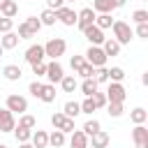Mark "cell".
Returning a JSON list of instances; mask_svg holds the SVG:
<instances>
[{
	"instance_id": "6",
	"label": "cell",
	"mask_w": 148,
	"mask_h": 148,
	"mask_svg": "<svg viewBox=\"0 0 148 148\" xmlns=\"http://www.w3.org/2000/svg\"><path fill=\"white\" fill-rule=\"evenodd\" d=\"M23 58H25L28 65L44 62V58H46V53H44V44H32V46H28L25 53H23Z\"/></svg>"
},
{
	"instance_id": "54",
	"label": "cell",
	"mask_w": 148,
	"mask_h": 148,
	"mask_svg": "<svg viewBox=\"0 0 148 148\" xmlns=\"http://www.w3.org/2000/svg\"><path fill=\"white\" fill-rule=\"evenodd\" d=\"M65 2H76V0H65Z\"/></svg>"
},
{
	"instance_id": "37",
	"label": "cell",
	"mask_w": 148,
	"mask_h": 148,
	"mask_svg": "<svg viewBox=\"0 0 148 148\" xmlns=\"http://www.w3.org/2000/svg\"><path fill=\"white\" fill-rule=\"evenodd\" d=\"M123 79H125V69L123 67H111L109 69V81H120L123 83Z\"/></svg>"
},
{
	"instance_id": "46",
	"label": "cell",
	"mask_w": 148,
	"mask_h": 148,
	"mask_svg": "<svg viewBox=\"0 0 148 148\" xmlns=\"http://www.w3.org/2000/svg\"><path fill=\"white\" fill-rule=\"evenodd\" d=\"M30 67H32V74L46 76V62H35V65H30Z\"/></svg>"
},
{
	"instance_id": "52",
	"label": "cell",
	"mask_w": 148,
	"mask_h": 148,
	"mask_svg": "<svg viewBox=\"0 0 148 148\" xmlns=\"http://www.w3.org/2000/svg\"><path fill=\"white\" fill-rule=\"evenodd\" d=\"M2 51H5V49H2V44H0V58H2Z\"/></svg>"
},
{
	"instance_id": "21",
	"label": "cell",
	"mask_w": 148,
	"mask_h": 148,
	"mask_svg": "<svg viewBox=\"0 0 148 148\" xmlns=\"http://www.w3.org/2000/svg\"><path fill=\"white\" fill-rule=\"evenodd\" d=\"M2 76H5L7 81H18V79L23 76V69H21L18 65H5V69H2Z\"/></svg>"
},
{
	"instance_id": "58",
	"label": "cell",
	"mask_w": 148,
	"mask_h": 148,
	"mask_svg": "<svg viewBox=\"0 0 148 148\" xmlns=\"http://www.w3.org/2000/svg\"><path fill=\"white\" fill-rule=\"evenodd\" d=\"M146 2H148V0H146Z\"/></svg>"
},
{
	"instance_id": "47",
	"label": "cell",
	"mask_w": 148,
	"mask_h": 148,
	"mask_svg": "<svg viewBox=\"0 0 148 148\" xmlns=\"http://www.w3.org/2000/svg\"><path fill=\"white\" fill-rule=\"evenodd\" d=\"M46 7L49 9H60V7H65V0H46Z\"/></svg>"
},
{
	"instance_id": "16",
	"label": "cell",
	"mask_w": 148,
	"mask_h": 148,
	"mask_svg": "<svg viewBox=\"0 0 148 148\" xmlns=\"http://www.w3.org/2000/svg\"><path fill=\"white\" fill-rule=\"evenodd\" d=\"M18 42H21V37H18V32H14V30H9V32H5V35L0 37V44H2V49H5V51L16 49V46H18Z\"/></svg>"
},
{
	"instance_id": "40",
	"label": "cell",
	"mask_w": 148,
	"mask_h": 148,
	"mask_svg": "<svg viewBox=\"0 0 148 148\" xmlns=\"http://www.w3.org/2000/svg\"><path fill=\"white\" fill-rule=\"evenodd\" d=\"M42 88H44V83H42V81H30V86H28V92H30L32 97H37V99H39V95H42Z\"/></svg>"
},
{
	"instance_id": "51",
	"label": "cell",
	"mask_w": 148,
	"mask_h": 148,
	"mask_svg": "<svg viewBox=\"0 0 148 148\" xmlns=\"http://www.w3.org/2000/svg\"><path fill=\"white\" fill-rule=\"evenodd\" d=\"M7 2H9V0H0V9H2V7L7 5Z\"/></svg>"
},
{
	"instance_id": "34",
	"label": "cell",
	"mask_w": 148,
	"mask_h": 148,
	"mask_svg": "<svg viewBox=\"0 0 148 148\" xmlns=\"http://www.w3.org/2000/svg\"><path fill=\"white\" fill-rule=\"evenodd\" d=\"M25 25L32 30V35H37V32L44 28V25H42V21H39V16H28V18H25Z\"/></svg>"
},
{
	"instance_id": "59",
	"label": "cell",
	"mask_w": 148,
	"mask_h": 148,
	"mask_svg": "<svg viewBox=\"0 0 148 148\" xmlns=\"http://www.w3.org/2000/svg\"><path fill=\"white\" fill-rule=\"evenodd\" d=\"M88 148H90V146H88Z\"/></svg>"
},
{
	"instance_id": "19",
	"label": "cell",
	"mask_w": 148,
	"mask_h": 148,
	"mask_svg": "<svg viewBox=\"0 0 148 148\" xmlns=\"http://www.w3.org/2000/svg\"><path fill=\"white\" fill-rule=\"evenodd\" d=\"M67 143V134L62 132V130H53L51 134H49V146H53V148H62Z\"/></svg>"
},
{
	"instance_id": "15",
	"label": "cell",
	"mask_w": 148,
	"mask_h": 148,
	"mask_svg": "<svg viewBox=\"0 0 148 148\" xmlns=\"http://www.w3.org/2000/svg\"><path fill=\"white\" fill-rule=\"evenodd\" d=\"M88 134L83 130H74L69 134V148H88Z\"/></svg>"
},
{
	"instance_id": "13",
	"label": "cell",
	"mask_w": 148,
	"mask_h": 148,
	"mask_svg": "<svg viewBox=\"0 0 148 148\" xmlns=\"http://www.w3.org/2000/svg\"><path fill=\"white\" fill-rule=\"evenodd\" d=\"M16 127V118L7 106H0V132H14Z\"/></svg>"
},
{
	"instance_id": "1",
	"label": "cell",
	"mask_w": 148,
	"mask_h": 148,
	"mask_svg": "<svg viewBox=\"0 0 148 148\" xmlns=\"http://www.w3.org/2000/svg\"><path fill=\"white\" fill-rule=\"evenodd\" d=\"M65 51H67V42H65L62 37H53V39H49V42L44 44V53H46V58H51V60H58L60 56H65Z\"/></svg>"
},
{
	"instance_id": "3",
	"label": "cell",
	"mask_w": 148,
	"mask_h": 148,
	"mask_svg": "<svg viewBox=\"0 0 148 148\" xmlns=\"http://www.w3.org/2000/svg\"><path fill=\"white\" fill-rule=\"evenodd\" d=\"M83 56H86V62H90V65H95V67H104V65H106V58H109L102 46H88V51H86Z\"/></svg>"
},
{
	"instance_id": "14",
	"label": "cell",
	"mask_w": 148,
	"mask_h": 148,
	"mask_svg": "<svg viewBox=\"0 0 148 148\" xmlns=\"http://www.w3.org/2000/svg\"><path fill=\"white\" fill-rule=\"evenodd\" d=\"M88 143H90V148H109L111 136H109L104 130H99V132H95L92 136H88Z\"/></svg>"
},
{
	"instance_id": "43",
	"label": "cell",
	"mask_w": 148,
	"mask_h": 148,
	"mask_svg": "<svg viewBox=\"0 0 148 148\" xmlns=\"http://www.w3.org/2000/svg\"><path fill=\"white\" fill-rule=\"evenodd\" d=\"M14 28V18H7V16H0V32H9Z\"/></svg>"
},
{
	"instance_id": "8",
	"label": "cell",
	"mask_w": 148,
	"mask_h": 148,
	"mask_svg": "<svg viewBox=\"0 0 148 148\" xmlns=\"http://www.w3.org/2000/svg\"><path fill=\"white\" fill-rule=\"evenodd\" d=\"M56 16H58V21L62 23V25H67V28H72V25H76V18H79V12H74L72 7H60V9H56Z\"/></svg>"
},
{
	"instance_id": "25",
	"label": "cell",
	"mask_w": 148,
	"mask_h": 148,
	"mask_svg": "<svg viewBox=\"0 0 148 148\" xmlns=\"http://www.w3.org/2000/svg\"><path fill=\"white\" fill-rule=\"evenodd\" d=\"M146 118H148V111H146L143 106H136V109H132V111H130V120H132L134 125H143V123H146Z\"/></svg>"
},
{
	"instance_id": "44",
	"label": "cell",
	"mask_w": 148,
	"mask_h": 148,
	"mask_svg": "<svg viewBox=\"0 0 148 148\" xmlns=\"http://www.w3.org/2000/svg\"><path fill=\"white\" fill-rule=\"evenodd\" d=\"M18 37H21V39H32V37H35V35H32V30L25 25V21L18 25Z\"/></svg>"
},
{
	"instance_id": "11",
	"label": "cell",
	"mask_w": 148,
	"mask_h": 148,
	"mask_svg": "<svg viewBox=\"0 0 148 148\" xmlns=\"http://www.w3.org/2000/svg\"><path fill=\"white\" fill-rule=\"evenodd\" d=\"M62 76H65V69H62V65L58 60L46 62V79H49V83H60Z\"/></svg>"
},
{
	"instance_id": "50",
	"label": "cell",
	"mask_w": 148,
	"mask_h": 148,
	"mask_svg": "<svg viewBox=\"0 0 148 148\" xmlns=\"http://www.w3.org/2000/svg\"><path fill=\"white\" fill-rule=\"evenodd\" d=\"M18 148H35L30 141H23V143H18Z\"/></svg>"
},
{
	"instance_id": "18",
	"label": "cell",
	"mask_w": 148,
	"mask_h": 148,
	"mask_svg": "<svg viewBox=\"0 0 148 148\" xmlns=\"http://www.w3.org/2000/svg\"><path fill=\"white\" fill-rule=\"evenodd\" d=\"M120 46H123V44H120L118 39H113V37H106V39H104V44H102L104 53H106V56H111V58L120 53Z\"/></svg>"
},
{
	"instance_id": "10",
	"label": "cell",
	"mask_w": 148,
	"mask_h": 148,
	"mask_svg": "<svg viewBox=\"0 0 148 148\" xmlns=\"http://www.w3.org/2000/svg\"><path fill=\"white\" fill-rule=\"evenodd\" d=\"M95 16H97V12H95L92 7H83V9L79 12V18H76V28L83 32L88 25H92V23H95Z\"/></svg>"
},
{
	"instance_id": "42",
	"label": "cell",
	"mask_w": 148,
	"mask_h": 148,
	"mask_svg": "<svg viewBox=\"0 0 148 148\" xmlns=\"http://www.w3.org/2000/svg\"><path fill=\"white\" fill-rule=\"evenodd\" d=\"M132 18H134V23H146V21H148V9H136V12H132Z\"/></svg>"
},
{
	"instance_id": "7",
	"label": "cell",
	"mask_w": 148,
	"mask_h": 148,
	"mask_svg": "<svg viewBox=\"0 0 148 148\" xmlns=\"http://www.w3.org/2000/svg\"><path fill=\"white\" fill-rule=\"evenodd\" d=\"M106 97L109 102H125L127 97V90L120 81H109V88H106Z\"/></svg>"
},
{
	"instance_id": "22",
	"label": "cell",
	"mask_w": 148,
	"mask_h": 148,
	"mask_svg": "<svg viewBox=\"0 0 148 148\" xmlns=\"http://www.w3.org/2000/svg\"><path fill=\"white\" fill-rule=\"evenodd\" d=\"M39 99H42L44 104H51V102H56V83H44Z\"/></svg>"
},
{
	"instance_id": "27",
	"label": "cell",
	"mask_w": 148,
	"mask_h": 148,
	"mask_svg": "<svg viewBox=\"0 0 148 148\" xmlns=\"http://www.w3.org/2000/svg\"><path fill=\"white\" fill-rule=\"evenodd\" d=\"M39 21H42V25H56V21H58V16H56V9H44L42 14H39Z\"/></svg>"
},
{
	"instance_id": "56",
	"label": "cell",
	"mask_w": 148,
	"mask_h": 148,
	"mask_svg": "<svg viewBox=\"0 0 148 148\" xmlns=\"http://www.w3.org/2000/svg\"><path fill=\"white\" fill-rule=\"evenodd\" d=\"M143 2H146V0H143Z\"/></svg>"
},
{
	"instance_id": "36",
	"label": "cell",
	"mask_w": 148,
	"mask_h": 148,
	"mask_svg": "<svg viewBox=\"0 0 148 148\" xmlns=\"http://www.w3.org/2000/svg\"><path fill=\"white\" fill-rule=\"evenodd\" d=\"M92 111H97V106H95L92 97H86V99L81 102V113H86V116H92Z\"/></svg>"
},
{
	"instance_id": "12",
	"label": "cell",
	"mask_w": 148,
	"mask_h": 148,
	"mask_svg": "<svg viewBox=\"0 0 148 148\" xmlns=\"http://www.w3.org/2000/svg\"><path fill=\"white\" fill-rule=\"evenodd\" d=\"M132 141H134V148H148V127L146 125H134Z\"/></svg>"
},
{
	"instance_id": "23",
	"label": "cell",
	"mask_w": 148,
	"mask_h": 148,
	"mask_svg": "<svg viewBox=\"0 0 148 148\" xmlns=\"http://www.w3.org/2000/svg\"><path fill=\"white\" fill-rule=\"evenodd\" d=\"M97 88H99V83L95 81V76H92V79H83V83H81V92H83L86 97H92V95L97 92Z\"/></svg>"
},
{
	"instance_id": "38",
	"label": "cell",
	"mask_w": 148,
	"mask_h": 148,
	"mask_svg": "<svg viewBox=\"0 0 148 148\" xmlns=\"http://www.w3.org/2000/svg\"><path fill=\"white\" fill-rule=\"evenodd\" d=\"M92 102H95L97 109H104V106L109 104V97H106V92H99V90H97V92L92 95Z\"/></svg>"
},
{
	"instance_id": "2",
	"label": "cell",
	"mask_w": 148,
	"mask_h": 148,
	"mask_svg": "<svg viewBox=\"0 0 148 148\" xmlns=\"http://www.w3.org/2000/svg\"><path fill=\"white\" fill-rule=\"evenodd\" d=\"M111 30H113V39H118L120 44H130V42L134 39V30H132L130 23H125V21H113Z\"/></svg>"
},
{
	"instance_id": "29",
	"label": "cell",
	"mask_w": 148,
	"mask_h": 148,
	"mask_svg": "<svg viewBox=\"0 0 148 148\" xmlns=\"http://www.w3.org/2000/svg\"><path fill=\"white\" fill-rule=\"evenodd\" d=\"M123 111H125L123 102H109V104H106V113H109L111 118H120Z\"/></svg>"
},
{
	"instance_id": "24",
	"label": "cell",
	"mask_w": 148,
	"mask_h": 148,
	"mask_svg": "<svg viewBox=\"0 0 148 148\" xmlns=\"http://www.w3.org/2000/svg\"><path fill=\"white\" fill-rule=\"evenodd\" d=\"M62 113H65L67 118H76V116L81 113V102H74V99L65 102V106H62Z\"/></svg>"
},
{
	"instance_id": "5",
	"label": "cell",
	"mask_w": 148,
	"mask_h": 148,
	"mask_svg": "<svg viewBox=\"0 0 148 148\" xmlns=\"http://www.w3.org/2000/svg\"><path fill=\"white\" fill-rule=\"evenodd\" d=\"M5 106H7L12 113H18V116H21V113L28 111V99H25L23 95H16V92H14V95H7Z\"/></svg>"
},
{
	"instance_id": "32",
	"label": "cell",
	"mask_w": 148,
	"mask_h": 148,
	"mask_svg": "<svg viewBox=\"0 0 148 148\" xmlns=\"http://www.w3.org/2000/svg\"><path fill=\"white\" fill-rule=\"evenodd\" d=\"M14 136H16V141H18V143H23V141H30V136H32V130H25V127L16 125V127H14Z\"/></svg>"
},
{
	"instance_id": "20",
	"label": "cell",
	"mask_w": 148,
	"mask_h": 148,
	"mask_svg": "<svg viewBox=\"0 0 148 148\" xmlns=\"http://www.w3.org/2000/svg\"><path fill=\"white\" fill-rule=\"evenodd\" d=\"M92 9L97 14H111L116 9V2L113 0H92Z\"/></svg>"
},
{
	"instance_id": "53",
	"label": "cell",
	"mask_w": 148,
	"mask_h": 148,
	"mask_svg": "<svg viewBox=\"0 0 148 148\" xmlns=\"http://www.w3.org/2000/svg\"><path fill=\"white\" fill-rule=\"evenodd\" d=\"M0 148H9V146H7V143H0Z\"/></svg>"
},
{
	"instance_id": "17",
	"label": "cell",
	"mask_w": 148,
	"mask_h": 148,
	"mask_svg": "<svg viewBox=\"0 0 148 148\" xmlns=\"http://www.w3.org/2000/svg\"><path fill=\"white\" fill-rule=\"evenodd\" d=\"M30 143H32L35 148H49V134H46L44 130H32Z\"/></svg>"
},
{
	"instance_id": "57",
	"label": "cell",
	"mask_w": 148,
	"mask_h": 148,
	"mask_svg": "<svg viewBox=\"0 0 148 148\" xmlns=\"http://www.w3.org/2000/svg\"><path fill=\"white\" fill-rule=\"evenodd\" d=\"M146 23H148V21H146Z\"/></svg>"
},
{
	"instance_id": "30",
	"label": "cell",
	"mask_w": 148,
	"mask_h": 148,
	"mask_svg": "<svg viewBox=\"0 0 148 148\" xmlns=\"http://www.w3.org/2000/svg\"><path fill=\"white\" fill-rule=\"evenodd\" d=\"M18 125L25 127V130H35V127H37V118L30 116V113H21V116H18Z\"/></svg>"
},
{
	"instance_id": "41",
	"label": "cell",
	"mask_w": 148,
	"mask_h": 148,
	"mask_svg": "<svg viewBox=\"0 0 148 148\" xmlns=\"http://www.w3.org/2000/svg\"><path fill=\"white\" fill-rule=\"evenodd\" d=\"M83 62H86V56H72V58H69V67H72L74 72H79V69L83 67Z\"/></svg>"
},
{
	"instance_id": "9",
	"label": "cell",
	"mask_w": 148,
	"mask_h": 148,
	"mask_svg": "<svg viewBox=\"0 0 148 148\" xmlns=\"http://www.w3.org/2000/svg\"><path fill=\"white\" fill-rule=\"evenodd\" d=\"M83 37L90 42V46H102V44H104V39H106V37H104V30H102V28H97L95 23H92V25H88V28L83 30Z\"/></svg>"
},
{
	"instance_id": "31",
	"label": "cell",
	"mask_w": 148,
	"mask_h": 148,
	"mask_svg": "<svg viewBox=\"0 0 148 148\" xmlns=\"http://www.w3.org/2000/svg\"><path fill=\"white\" fill-rule=\"evenodd\" d=\"M95 25H97V28H102V30L111 28V25H113V18H111V14H97V16H95Z\"/></svg>"
},
{
	"instance_id": "28",
	"label": "cell",
	"mask_w": 148,
	"mask_h": 148,
	"mask_svg": "<svg viewBox=\"0 0 148 148\" xmlns=\"http://www.w3.org/2000/svg\"><path fill=\"white\" fill-rule=\"evenodd\" d=\"M81 130H83L88 136H92L95 132H99V130H102V125H99V120H97V118H88V120L83 123V127H81Z\"/></svg>"
},
{
	"instance_id": "49",
	"label": "cell",
	"mask_w": 148,
	"mask_h": 148,
	"mask_svg": "<svg viewBox=\"0 0 148 148\" xmlns=\"http://www.w3.org/2000/svg\"><path fill=\"white\" fill-rule=\"evenodd\" d=\"M113 2H116V9H118V7H125V5H127V0H113Z\"/></svg>"
},
{
	"instance_id": "4",
	"label": "cell",
	"mask_w": 148,
	"mask_h": 148,
	"mask_svg": "<svg viewBox=\"0 0 148 148\" xmlns=\"http://www.w3.org/2000/svg\"><path fill=\"white\" fill-rule=\"evenodd\" d=\"M51 125L56 127V130H62L65 134H72L76 127H74V118H67L62 111H58V113H53L51 116Z\"/></svg>"
},
{
	"instance_id": "55",
	"label": "cell",
	"mask_w": 148,
	"mask_h": 148,
	"mask_svg": "<svg viewBox=\"0 0 148 148\" xmlns=\"http://www.w3.org/2000/svg\"><path fill=\"white\" fill-rule=\"evenodd\" d=\"M143 125H146V127H148V118H146V123H143Z\"/></svg>"
},
{
	"instance_id": "48",
	"label": "cell",
	"mask_w": 148,
	"mask_h": 148,
	"mask_svg": "<svg viewBox=\"0 0 148 148\" xmlns=\"http://www.w3.org/2000/svg\"><path fill=\"white\" fill-rule=\"evenodd\" d=\"M141 83H143V86H146V88H148V69H146V72H143V74H141Z\"/></svg>"
},
{
	"instance_id": "45",
	"label": "cell",
	"mask_w": 148,
	"mask_h": 148,
	"mask_svg": "<svg viewBox=\"0 0 148 148\" xmlns=\"http://www.w3.org/2000/svg\"><path fill=\"white\" fill-rule=\"evenodd\" d=\"M134 35H136V37H141V39H148V23H136Z\"/></svg>"
},
{
	"instance_id": "39",
	"label": "cell",
	"mask_w": 148,
	"mask_h": 148,
	"mask_svg": "<svg viewBox=\"0 0 148 148\" xmlns=\"http://www.w3.org/2000/svg\"><path fill=\"white\" fill-rule=\"evenodd\" d=\"M76 74H81L83 79H92V76H95V65H90V62H83V67H81Z\"/></svg>"
},
{
	"instance_id": "26",
	"label": "cell",
	"mask_w": 148,
	"mask_h": 148,
	"mask_svg": "<svg viewBox=\"0 0 148 148\" xmlns=\"http://www.w3.org/2000/svg\"><path fill=\"white\" fill-rule=\"evenodd\" d=\"M60 88H62V92H74V90L79 88V83H76V76H72V74H65V76H62V81H60Z\"/></svg>"
},
{
	"instance_id": "35",
	"label": "cell",
	"mask_w": 148,
	"mask_h": 148,
	"mask_svg": "<svg viewBox=\"0 0 148 148\" xmlns=\"http://www.w3.org/2000/svg\"><path fill=\"white\" fill-rule=\"evenodd\" d=\"M95 81L97 83H109V67H95Z\"/></svg>"
},
{
	"instance_id": "33",
	"label": "cell",
	"mask_w": 148,
	"mask_h": 148,
	"mask_svg": "<svg viewBox=\"0 0 148 148\" xmlns=\"http://www.w3.org/2000/svg\"><path fill=\"white\" fill-rule=\"evenodd\" d=\"M0 12H2V16H7V18H14V16L18 14V5H16V0H9V2H7V5L0 9Z\"/></svg>"
}]
</instances>
